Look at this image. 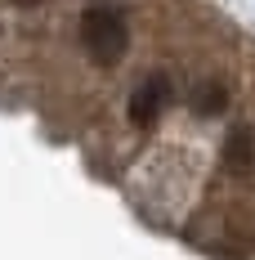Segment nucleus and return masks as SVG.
Instances as JSON below:
<instances>
[{
    "instance_id": "7ed1b4c3",
    "label": "nucleus",
    "mask_w": 255,
    "mask_h": 260,
    "mask_svg": "<svg viewBox=\"0 0 255 260\" xmlns=\"http://www.w3.org/2000/svg\"><path fill=\"white\" fill-rule=\"evenodd\" d=\"M224 153H229V161L242 171V166H251V157H255V139H251V130H233L229 135V144H224Z\"/></svg>"
},
{
    "instance_id": "20e7f679",
    "label": "nucleus",
    "mask_w": 255,
    "mask_h": 260,
    "mask_svg": "<svg viewBox=\"0 0 255 260\" xmlns=\"http://www.w3.org/2000/svg\"><path fill=\"white\" fill-rule=\"evenodd\" d=\"M193 104L202 108L206 117H215V112H224V104H229V94H224V85H220V81H206V85H202V99L193 94Z\"/></svg>"
},
{
    "instance_id": "f257e3e1",
    "label": "nucleus",
    "mask_w": 255,
    "mask_h": 260,
    "mask_svg": "<svg viewBox=\"0 0 255 260\" xmlns=\"http://www.w3.org/2000/svg\"><path fill=\"white\" fill-rule=\"evenodd\" d=\"M81 45L85 54L94 58V63H117L130 45V31H126V18H121V9H112V5H90L85 14H81Z\"/></svg>"
},
{
    "instance_id": "f03ea898",
    "label": "nucleus",
    "mask_w": 255,
    "mask_h": 260,
    "mask_svg": "<svg viewBox=\"0 0 255 260\" xmlns=\"http://www.w3.org/2000/svg\"><path fill=\"white\" fill-rule=\"evenodd\" d=\"M166 99H170V81L166 77H148L134 94H130V121H134V126H157Z\"/></svg>"
},
{
    "instance_id": "39448f33",
    "label": "nucleus",
    "mask_w": 255,
    "mask_h": 260,
    "mask_svg": "<svg viewBox=\"0 0 255 260\" xmlns=\"http://www.w3.org/2000/svg\"><path fill=\"white\" fill-rule=\"evenodd\" d=\"M9 5H36V0H9Z\"/></svg>"
}]
</instances>
